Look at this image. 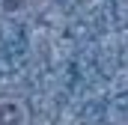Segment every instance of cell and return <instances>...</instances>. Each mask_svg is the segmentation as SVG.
Segmentation results:
<instances>
[{
  "instance_id": "obj_1",
  "label": "cell",
  "mask_w": 128,
  "mask_h": 125,
  "mask_svg": "<svg viewBox=\"0 0 128 125\" xmlns=\"http://www.w3.org/2000/svg\"><path fill=\"white\" fill-rule=\"evenodd\" d=\"M24 122H27L24 104L15 98H0V125H24Z\"/></svg>"
}]
</instances>
